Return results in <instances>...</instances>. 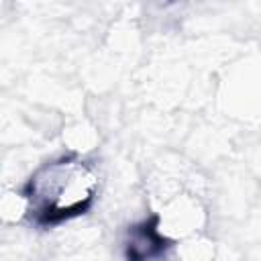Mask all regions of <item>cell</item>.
I'll use <instances>...</instances> for the list:
<instances>
[{
	"label": "cell",
	"instance_id": "1",
	"mask_svg": "<svg viewBox=\"0 0 261 261\" xmlns=\"http://www.w3.org/2000/svg\"><path fill=\"white\" fill-rule=\"evenodd\" d=\"M98 192V175L80 159H59L41 167L27 188L29 214L57 222L86 210Z\"/></svg>",
	"mask_w": 261,
	"mask_h": 261
},
{
	"label": "cell",
	"instance_id": "2",
	"mask_svg": "<svg viewBox=\"0 0 261 261\" xmlns=\"http://www.w3.org/2000/svg\"><path fill=\"white\" fill-rule=\"evenodd\" d=\"M204 224V208L192 194L177 192L169 196L157 212V232L163 239H188Z\"/></svg>",
	"mask_w": 261,
	"mask_h": 261
},
{
	"label": "cell",
	"instance_id": "3",
	"mask_svg": "<svg viewBox=\"0 0 261 261\" xmlns=\"http://www.w3.org/2000/svg\"><path fill=\"white\" fill-rule=\"evenodd\" d=\"M2 214L4 218H12L18 220L24 214H29V204H27V196L20 194H6L2 200Z\"/></svg>",
	"mask_w": 261,
	"mask_h": 261
}]
</instances>
